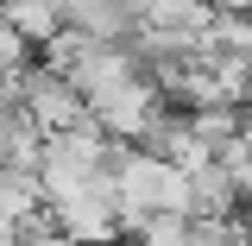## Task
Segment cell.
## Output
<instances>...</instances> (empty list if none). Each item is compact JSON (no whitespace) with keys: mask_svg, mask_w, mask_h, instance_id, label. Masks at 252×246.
Masks as SVG:
<instances>
[{"mask_svg":"<svg viewBox=\"0 0 252 246\" xmlns=\"http://www.w3.org/2000/svg\"><path fill=\"white\" fill-rule=\"evenodd\" d=\"M13 89H19V107H26L32 120L44 126V133H76V126H94V114H89V101H82V89L63 76L57 63H44V57L32 63Z\"/></svg>","mask_w":252,"mask_h":246,"instance_id":"1","label":"cell"},{"mask_svg":"<svg viewBox=\"0 0 252 246\" xmlns=\"http://www.w3.org/2000/svg\"><path fill=\"white\" fill-rule=\"evenodd\" d=\"M57 6H63V32H76L89 44H132L145 26L132 13V0H57Z\"/></svg>","mask_w":252,"mask_h":246,"instance_id":"2","label":"cell"},{"mask_svg":"<svg viewBox=\"0 0 252 246\" xmlns=\"http://www.w3.org/2000/svg\"><path fill=\"white\" fill-rule=\"evenodd\" d=\"M189 234H195V215H152L139 234H132V246H189Z\"/></svg>","mask_w":252,"mask_h":246,"instance_id":"3","label":"cell"},{"mask_svg":"<svg viewBox=\"0 0 252 246\" xmlns=\"http://www.w3.org/2000/svg\"><path fill=\"white\" fill-rule=\"evenodd\" d=\"M19 246H82V240H76V234H63L57 221L44 215V221H32V227H26V240H19Z\"/></svg>","mask_w":252,"mask_h":246,"instance_id":"4","label":"cell"}]
</instances>
